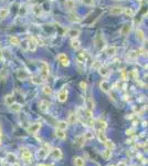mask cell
<instances>
[{
    "instance_id": "cell-1",
    "label": "cell",
    "mask_w": 148,
    "mask_h": 166,
    "mask_svg": "<svg viewBox=\"0 0 148 166\" xmlns=\"http://www.w3.org/2000/svg\"><path fill=\"white\" fill-rule=\"evenodd\" d=\"M94 43H95V48L98 50V51H102L104 50L105 47H106V41H105L104 37L101 32H97V35H95L94 38Z\"/></svg>"
},
{
    "instance_id": "cell-2",
    "label": "cell",
    "mask_w": 148,
    "mask_h": 166,
    "mask_svg": "<svg viewBox=\"0 0 148 166\" xmlns=\"http://www.w3.org/2000/svg\"><path fill=\"white\" fill-rule=\"evenodd\" d=\"M50 153V145L48 144H44L43 147H41V149L38 151V153H37V156L39 160H45L47 156L49 155Z\"/></svg>"
},
{
    "instance_id": "cell-3",
    "label": "cell",
    "mask_w": 148,
    "mask_h": 166,
    "mask_svg": "<svg viewBox=\"0 0 148 166\" xmlns=\"http://www.w3.org/2000/svg\"><path fill=\"white\" fill-rule=\"evenodd\" d=\"M39 68H40V71H41V77H42L43 79H45V78L49 75V73H50L49 64L47 63V62L41 61V62H39Z\"/></svg>"
},
{
    "instance_id": "cell-4",
    "label": "cell",
    "mask_w": 148,
    "mask_h": 166,
    "mask_svg": "<svg viewBox=\"0 0 148 166\" xmlns=\"http://www.w3.org/2000/svg\"><path fill=\"white\" fill-rule=\"evenodd\" d=\"M27 41H28V50L30 51H35V49L38 47V40L35 37H28L27 38Z\"/></svg>"
},
{
    "instance_id": "cell-5",
    "label": "cell",
    "mask_w": 148,
    "mask_h": 166,
    "mask_svg": "<svg viewBox=\"0 0 148 166\" xmlns=\"http://www.w3.org/2000/svg\"><path fill=\"white\" fill-rule=\"evenodd\" d=\"M30 77H31L30 73L27 70H23V69L17 70V79L20 80V81H26V80H28Z\"/></svg>"
},
{
    "instance_id": "cell-6",
    "label": "cell",
    "mask_w": 148,
    "mask_h": 166,
    "mask_svg": "<svg viewBox=\"0 0 148 166\" xmlns=\"http://www.w3.org/2000/svg\"><path fill=\"white\" fill-rule=\"evenodd\" d=\"M57 60L60 62L61 66H70V59H69V57L66 56L65 53H60V54L57 57Z\"/></svg>"
},
{
    "instance_id": "cell-7",
    "label": "cell",
    "mask_w": 148,
    "mask_h": 166,
    "mask_svg": "<svg viewBox=\"0 0 148 166\" xmlns=\"http://www.w3.org/2000/svg\"><path fill=\"white\" fill-rule=\"evenodd\" d=\"M21 157L26 163L32 162V153L29 149H22L21 151Z\"/></svg>"
},
{
    "instance_id": "cell-8",
    "label": "cell",
    "mask_w": 148,
    "mask_h": 166,
    "mask_svg": "<svg viewBox=\"0 0 148 166\" xmlns=\"http://www.w3.org/2000/svg\"><path fill=\"white\" fill-rule=\"evenodd\" d=\"M50 155H51V157L53 160H55V161H59V160H61L62 156H63V154H62V151L60 149H53L52 151H50Z\"/></svg>"
},
{
    "instance_id": "cell-9",
    "label": "cell",
    "mask_w": 148,
    "mask_h": 166,
    "mask_svg": "<svg viewBox=\"0 0 148 166\" xmlns=\"http://www.w3.org/2000/svg\"><path fill=\"white\" fill-rule=\"evenodd\" d=\"M68 20H69L70 22H72V23H78V22L82 21V19L80 18V16H78V13L74 12V11H71V12L69 13Z\"/></svg>"
},
{
    "instance_id": "cell-10",
    "label": "cell",
    "mask_w": 148,
    "mask_h": 166,
    "mask_svg": "<svg viewBox=\"0 0 148 166\" xmlns=\"http://www.w3.org/2000/svg\"><path fill=\"white\" fill-rule=\"evenodd\" d=\"M123 11H124V8L121 6H113L109 8V13L112 16H119L123 13Z\"/></svg>"
},
{
    "instance_id": "cell-11",
    "label": "cell",
    "mask_w": 148,
    "mask_h": 166,
    "mask_svg": "<svg viewBox=\"0 0 148 166\" xmlns=\"http://www.w3.org/2000/svg\"><path fill=\"white\" fill-rule=\"evenodd\" d=\"M93 127H95L97 131H104L105 128L107 127V123L103 121V120H97V121L94 122V126Z\"/></svg>"
},
{
    "instance_id": "cell-12",
    "label": "cell",
    "mask_w": 148,
    "mask_h": 166,
    "mask_svg": "<svg viewBox=\"0 0 148 166\" xmlns=\"http://www.w3.org/2000/svg\"><path fill=\"white\" fill-rule=\"evenodd\" d=\"M41 128V124L40 123H33V124H31L30 126L28 127V133H30V134H37L39 130Z\"/></svg>"
},
{
    "instance_id": "cell-13",
    "label": "cell",
    "mask_w": 148,
    "mask_h": 166,
    "mask_svg": "<svg viewBox=\"0 0 148 166\" xmlns=\"http://www.w3.org/2000/svg\"><path fill=\"white\" fill-rule=\"evenodd\" d=\"M131 30V23H124V26L121 29V35L123 37H126V35H129Z\"/></svg>"
},
{
    "instance_id": "cell-14",
    "label": "cell",
    "mask_w": 148,
    "mask_h": 166,
    "mask_svg": "<svg viewBox=\"0 0 148 166\" xmlns=\"http://www.w3.org/2000/svg\"><path fill=\"white\" fill-rule=\"evenodd\" d=\"M116 51H117V48L115 45H109L107 48L105 49V53L108 58H112L116 54Z\"/></svg>"
},
{
    "instance_id": "cell-15",
    "label": "cell",
    "mask_w": 148,
    "mask_h": 166,
    "mask_svg": "<svg viewBox=\"0 0 148 166\" xmlns=\"http://www.w3.org/2000/svg\"><path fill=\"white\" fill-rule=\"evenodd\" d=\"M40 110L42 111V112H48L49 109H50V106H51V103L49 102L48 100H42L40 102Z\"/></svg>"
},
{
    "instance_id": "cell-16",
    "label": "cell",
    "mask_w": 148,
    "mask_h": 166,
    "mask_svg": "<svg viewBox=\"0 0 148 166\" xmlns=\"http://www.w3.org/2000/svg\"><path fill=\"white\" fill-rule=\"evenodd\" d=\"M80 35H81V30H80V29H76V28H71V29L68 30V35L71 37L72 39H73V38H78Z\"/></svg>"
},
{
    "instance_id": "cell-17",
    "label": "cell",
    "mask_w": 148,
    "mask_h": 166,
    "mask_svg": "<svg viewBox=\"0 0 148 166\" xmlns=\"http://www.w3.org/2000/svg\"><path fill=\"white\" fill-rule=\"evenodd\" d=\"M98 72H100V74L102 77H108L111 74V70H109V68L107 66H101L98 68Z\"/></svg>"
},
{
    "instance_id": "cell-18",
    "label": "cell",
    "mask_w": 148,
    "mask_h": 166,
    "mask_svg": "<svg viewBox=\"0 0 148 166\" xmlns=\"http://www.w3.org/2000/svg\"><path fill=\"white\" fill-rule=\"evenodd\" d=\"M100 87L103 92H109V90H111V84H109V82L107 80H103L100 83Z\"/></svg>"
},
{
    "instance_id": "cell-19",
    "label": "cell",
    "mask_w": 148,
    "mask_h": 166,
    "mask_svg": "<svg viewBox=\"0 0 148 166\" xmlns=\"http://www.w3.org/2000/svg\"><path fill=\"white\" fill-rule=\"evenodd\" d=\"M6 160H7V162H8L10 165H14V164H17V162H18L17 156H16L13 153L7 154V157H6Z\"/></svg>"
},
{
    "instance_id": "cell-20",
    "label": "cell",
    "mask_w": 148,
    "mask_h": 166,
    "mask_svg": "<svg viewBox=\"0 0 148 166\" xmlns=\"http://www.w3.org/2000/svg\"><path fill=\"white\" fill-rule=\"evenodd\" d=\"M57 100L60 101V102H65L68 100V91L66 90H61V91L59 92V94H57Z\"/></svg>"
},
{
    "instance_id": "cell-21",
    "label": "cell",
    "mask_w": 148,
    "mask_h": 166,
    "mask_svg": "<svg viewBox=\"0 0 148 166\" xmlns=\"http://www.w3.org/2000/svg\"><path fill=\"white\" fill-rule=\"evenodd\" d=\"M31 81L33 84H37V85H40L44 82V79L41 77V75H32L31 77Z\"/></svg>"
},
{
    "instance_id": "cell-22",
    "label": "cell",
    "mask_w": 148,
    "mask_h": 166,
    "mask_svg": "<svg viewBox=\"0 0 148 166\" xmlns=\"http://www.w3.org/2000/svg\"><path fill=\"white\" fill-rule=\"evenodd\" d=\"M9 42H10L11 45L17 47V45H20V43H21V40L19 39L18 37H16V35H10V37H9Z\"/></svg>"
},
{
    "instance_id": "cell-23",
    "label": "cell",
    "mask_w": 148,
    "mask_h": 166,
    "mask_svg": "<svg viewBox=\"0 0 148 166\" xmlns=\"http://www.w3.org/2000/svg\"><path fill=\"white\" fill-rule=\"evenodd\" d=\"M32 12L34 13L35 16H41L42 12H43V9H42V6H40V4H34L33 7H32Z\"/></svg>"
},
{
    "instance_id": "cell-24",
    "label": "cell",
    "mask_w": 148,
    "mask_h": 166,
    "mask_svg": "<svg viewBox=\"0 0 148 166\" xmlns=\"http://www.w3.org/2000/svg\"><path fill=\"white\" fill-rule=\"evenodd\" d=\"M10 110L14 112V113H19V112H21L22 110V105L20 103H16V102H13L12 104L10 105Z\"/></svg>"
},
{
    "instance_id": "cell-25",
    "label": "cell",
    "mask_w": 148,
    "mask_h": 166,
    "mask_svg": "<svg viewBox=\"0 0 148 166\" xmlns=\"http://www.w3.org/2000/svg\"><path fill=\"white\" fill-rule=\"evenodd\" d=\"M71 48L73 50H78L81 48V42H80V40L78 38H73L71 40Z\"/></svg>"
},
{
    "instance_id": "cell-26",
    "label": "cell",
    "mask_w": 148,
    "mask_h": 166,
    "mask_svg": "<svg viewBox=\"0 0 148 166\" xmlns=\"http://www.w3.org/2000/svg\"><path fill=\"white\" fill-rule=\"evenodd\" d=\"M43 30L48 35H53V33H55V27H53L52 25H44Z\"/></svg>"
},
{
    "instance_id": "cell-27",
    "label": "cell",
    "mask_w": 148,
    "mask_h": 166,
    "mask_svg": "<svg viewBox=\"0 0 148 166\" xmlns=\"http://www.w3.org/2000/svg\"><path fill=\"white\" fill-rule=\"evenodd\" d=\"M85 139H84V136L83 135H78L75 137V144L78 145V146H80V147H82V146H84V144H85Z\"/></svg>"
},
{
    "instance_id": "cell-28",
    "label": "cell",
    "mask_w": 148,
    "mask_h": 166,
    "mask_svg": "<svg viewBox=\"0 0 148 166\" xmlns=\"http://www.w3.org/2000/svg\"><path fill=\"white\" fill-rule=\"evenodd\" d=\"M55 136L60 140H65L66 139V133L64 130H60V128H57L55 131Z\"/></svg>"
},
{
    "instance_id": "cell-29",
    "label": "cell",
    "mask_w": 148,
    "mask_h": 166,
    "mask_svg": "<svg viewBox=\"0 0 148 166\" xmlns=\"http://www.w3.org/2000/svg\"><path fill=\"white\" fill-rule=\"evenodd\" d=\"M97 139H98V141H100L101 143H103V144L108 140V139L106 137V135H105L104 131H97Z\"/></svg>"
},
{
    "instance_id": "cell-30",
    "label": "cell",
    "mask_w": 148,
    "mask_h": 166,
    "mask_svg": "<svg viewBox=\"0 0 148 166\" xmlns=\"http://www.w3.org/2000/svg\"><path fill=\"white\" fill-rule=\"evenodd\" d=\"M13 102H14V96H13V94H8V95L4 96V103H6V105L10 106Z\"/></svg>"
},
{
    "instance_id": "cell-31",
    "label": "cell",
    "mask_w": 148,
    "mask_h": 166,
    "mask_svg": "<svg viewBox=\"0 0 148 166\" xmlns=\"http://www.w3.org/2000/svg\"><path fill=\"white\" fill-rule=\"evenodd\" d=\"M73 163H74V165L75 166H85V161H84L82 157H80V156L74 157Z\"/></svg>"
},
{
    "instance_id": "cell-32",
    "label": "cell",
    "mask_w": 148,
    "mask_h": 166,
    "mask_svg": "<svg viewBox=\"0 0 148 166\" xmlns=\"http://www.w3.org/2000/svg\"><path fill=\"white\" fill-rule=\"evenodd\" d=\"M102 156H103L104 160H109V158L112 157V149H104V151L102 152Z\"/></svg>"
},
{
    "instance_id": "cell-33",
    "label": "cell",
    "mask_w": 148,
    "mask_h": 166,
    "mask_svg": "<svg viewBox=\"0 0 148 166\" xmlns=\"http://www.w3.org/2000/svg\"><path fill=\"white\" fill-rule=\"evenodd\" d=\"M68 125H69V123L66 122V121H60V122L57 123V128H60V130H64V131H65L66 128H68Z\"/></svg>"
},
{
    "instance_id": "cell-34",
    "label": "cell",
    "mask_w": 148,
    "mask_h": 166,
    "mask_svg": "<svg viewBox=\"0 0 148 166\" xmlns=\"http://www.w3.org/2000/svg\"><path fill=\"white\" fill-rule=\"evenodd\" d=\"M65 7L68 10L72 11V10L75 8V2H74V0H65Z\"/></svg>"
},
{
    "instance_id": "cell-35",
    "label": "cell",
    "mask_w": 148,
    "mask_h": 166,
    "mask_svg": "<svg viewBox=\"0 0 148 166\" xmlns=\"http://www.w3.org/2000/svg\"><path fill=\"white\" fill-rule=\"evenodd\" d=\"M76 121H78V115H76V113H71L70 116H69L68 123H69V124H75Z\"/></svg>"
},
{
    "instance_id": "cell-36",
    "label": "cell",
    "mask_w": 148,
    "mask_h": 166,
    "mask_svg": "<svg viewBox=\"0 0 148 166\" xmlns=\"http://www.w3.org/2000/svg\"><path fill=\"white\" fill-rule=\"evenodd\" d=\"M136 37H137V39L139 40H143V41H145V32L142 29H137L136 30Z\"/></svg>"
},
{
    "instance_id": "cell-37",
    "label": "cell",
    "mask_w": 148,
    "mask_h": 166,
    "mask_svg": "<svg viewBox=\"0 0 148 166\" xmlns=\"http://www.w3.org/2000/svg\"><path fill=\"white\" fill-rule=\"evenodd\" d=\"M9 14V9L8 8H2L0 9V18L1 19H4V18H7Z\"/></svg>"
},
{
    "instance_id": "cell-38",
    "label": "cell",
    "mask_w": 148,
    "mask_h": 166,
    "mask_svg": "<svg viewBox=\"0 0 148 166\" xmlns=\"http://www.w3.org/2000/svg\"><path fill=\"white\" fill-rule=\"evenodd\" d=\"M137 58H138V52L135 51V50H133V51H131V52L128 53V59L129 60H136Z\"/></svg>"
},
{
    "instance_id": "cell-39",
    "label": "cell",
    "mask_w": 148,
    "mask_h": 166,
    "mask_svg": "<svg viewBox=\"0 0 148 166\" xmlns=\"http://www.w3.org/2000/svg\"><path fill=\"white\" fill-rule=\"evenodd\" d=\"M94 105H95L94 104V101L91 100V99H88V100H87V102H86V109L87 110H91V111H93L94 108H95Z\"/></svg>"
},
{
    "instance_id": "cell-40",
    "label": "cell",
    "mask_w": 148,
    "mask_h": 166,
    "mask_svg": "<svg viewBox=\"0 0 148 166\" xmlns=\"http://www.w3.org/2000/svg\"><path fill=\"white\" fill-rule=\"evenodd\" d=\"M42 91H43V93L47 94V95H51V94H52V89H51V87H49V85H44L43 89H42Z\"/></svg>"
},
{
    "instance_id": "cell-41",
    "label": "cell",
    "mask_w": 148,
    "mask_h": 166,
    "mask_svg": "<svg viewBox=\"0 0 148 166\" xmlns=\"http://www.w3.org/2000/svg\"><path fill=\"white\" fill-rule=\"evenodd\" d=\"M104 145L106 146V149H112V151L115 149V144H114L112 141H109V140L106 141V142L104 143Z\"/></svg>"
},
{
    "instance_id": "cell-42",
    "label": "cell",
    "mask_w": 148,
    "mask_h": 166,
    "mask_svg": "<svg viewBox=\"0 0 148 166\" xmlns=\"http://www.w3.org/2000/svg\"><path fill=\"white\" fill-rule=\"evenodd\" d=\"M123 12L125 13L126 16H128V17H131V16L134 14V11H133L131 8H124V11H123Z\"/></svg>"
},
{
    "instance_id": "cell-43",
    "label": "cell",
    "mask_w": 148,
    "mask_h": 166,
    "mask_svg": "<svg viewBox=\"0 0 148 166\" xmlns=\"http://www.w3.org/2000/svg\"><path fill=\"white\" fill-rule=\"evenodd\" d=\"M83 136H84V139H85L86 141L92 140V139L94 137V135H93V133H92V132H86V133H84V134H83Z\"/></svg>"
},
{
    "instance_id": "cell-44",
    "label": "cell",
    "mask_w": 148,
    "mask_h": 166,
    "mask_svg": "<svg viewBox=\"0 0 148 166\" xmlns=\"http://www.w3.org/2000/svg\"><path fill=\"white\" fill-rule=\"evenodd\" d=\"M7 74H8V72H7V70H1L0 71V81H4L6 78H7Z\"/></svg>"
},
{
    "instance_id": "cell-45",
    "label": "cell",
    "mask_w": 148,
    "mask_h": 166,
    "mask_svg": "<svg viewBox=\"0 0 148 166\" xmlns=\"http://www.w3.org/2000/svg\"><path fill=\"white\" fill-rule=\"evenodd\" d=\"M80 87H81V90L82 91H86L87 90V83L86 82H84V81H82V82H80Z\"/></svg>"
},
{
    "instance_id": "cell-46",
    "label": "cell",
    "mask_w": 148,
    "mask_h": 166,
    "mask_svg": "<svg viewBox=\"0 0 148 166\" xmlns=\"http://www.w3.org/2000/svg\"><path fill=\"white\" fill-rule=\"evenodd\" d=\"M83 4L85 6H88V7H92L94 4V0H83Z\"/></svg>"
},
{
    "instance_id": "cell-47",
    "label": "cell",
    "mask_w": 148,
    "mask_h": 166,
    "mask_svg": "<svg viewBox=\"0 0 148 166\" xmlns=\"http://www.w3.org/2000/svg\"><path fill=\"white\" fill-rule=\"evenodd\" d=\"M20 44H21V48L22 49H24V50H28V41H27V39L23 40V41H22V43H20Z\"/></svg>"
},
{
    "instance_id": "cell-48",
    "label": "cell",
    "mask_w": 148,
    "mask_h": 166,
    "mask_svg": "<svg viewBox=\"0 0 148 166\" xmlns=\"http://www.w3.org/2000/svg\"><path fill=\"white\" fill-rule=\"evenodd\" d=\"M92 66H94L95 69H97V70H98V68H100V66H102V64L100 63V61H94V62H93V64H92Z\"/></svg>"
},
{
    "instance_id": "cell-49",
    "label": "cell",
    "mask_w": 148,
    "mask_h": 166,
    "mask_svg": "<svg viewBox=\"0 0 148 166\" xmlns=\"http://www.w3.org/2000/svg\"><path fill=\"white\" fill-rule=\"evenodd\" d=\"M134 132H135V128H129V130H127L126 131V134L127 135H133Z\"/></svg>"
},
{
    "instance_id": "cell-50",
    "label": "cell",
    "mask_w": 148,
    "mask_h": 166,
    "mask_svg": "<svg viewBox=\"0 0 148 166\" xmlns=\"http://www.w3.org/2000/svg\"><path fill=\"white\" fill-rule=\"evenodd\" d=\"M117 166H127V164L125 162H119L117 164Z\"/></svg>"
},
{
    "instance_id": "cell-51",
    "label": "cell",
    "mask_w": 148,
    "mask_h": 166,
    "mask_svg": "<svg viewBox=\"0 0 148 166\" xmlns=\"http://www.w3.org/2000/svg\"><path fill=\"white\" fill-rule=\"evenodd\" d=\"M137 1H138L139 4H143V2H144V0H137Z\"/></svg>"
},
{
    "instance_id": "cell-52",
    "label": "cell",
    "mask_w": 148,
    "mask_h": 166,
    "mask_svg": "<svg viewBox=\"0 0 148 166\" xmlns=\"http://www.w3.org/2000/svg\"><path fill=\"white\" fill-rule=\"evenodd\" d=\"M38 166H50V165H44V164H39Z\"/></svg>"
},
{
    "instance_id": "cell-53",
    "label": "cell",
    "mask_w": 148,
    "mask_h": 166,
    "mask_svg": "<svg viewBox=\"0 0 148 166\" xmlns=\"http://www.w3.org/2000/svg\"><path fill=\"white\" fill-rule=\"evenodd\" d=\"M115 1H125V0H115Z\"/></svg>"
}]
</instances>
